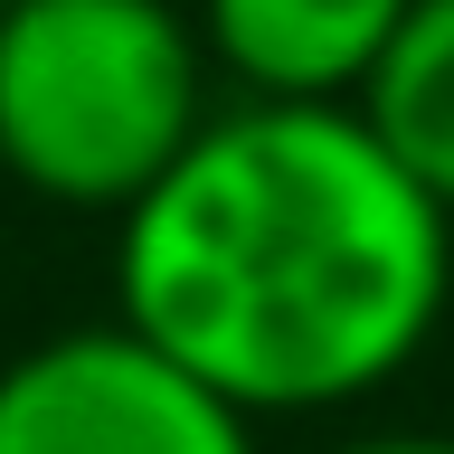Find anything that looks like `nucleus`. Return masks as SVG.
Returning <instances> with one entry per match:
<instances>
[{"label":"nucleus","mask_w":454,"mask_h":454,"mask_svg":"<svg viewBox=\"0 0 454 454\" xmlns=\"http://www.w3.org/2000/svg\"><path fill=\"white\" fill-rule=\"evenodd\" d=\"M360 114L397 152V170L454 218V0H417L407 10L397 48L360 85Z\"/></svg>","instance_id":"obj_5"},{"label":"nucleus","mask_w":454,"mask_h":454,"mask_svg":"<svg viewBox=\"0 0 454 454\" xmlns=\"http://www.w3.org/2000/svg\"><path fill=\"white\" fill-rule=\"evenodd\" d=\"M208 48L180 0H10L0 170L57 208L123 218L208 123Z\"/></svg>","instance_id":"obj_2"},{"label":"nucleus","mask_w":454,"mask_h":454,"mask_svg":"<svg viewBox=\"0 0 454 454\" xmlns=\"http://www.w3.org/2000/svg\"><path fill=\"white\" fill-rule=\"evenodd\" d=\"M0 10H10V0H0Z\"/></svg>","instance_id":"obj_7"},{"label":"nucleus","mask_w":454,"mask_h":454,"mask_svg":"<svg viewBox=\"0 0 454 454\" xmlns=\"http://www.w3.org/2000/svg\"><path fill=\"white\" fill-rule=\"evenodd\" d=\"M454 303V218L360 105H237L114 218V322L237 417H332Z\"/></svg>","instance_id":"obj_1"},{"label":"nucleus","mask_w":454,"mask_h":454,"mask_svg":"<svg viewBox=\"0 0 454 454\" xmlns=\"http://www.w3.org/2000/svg\"><path fill=\"white\" fill-rule=\"evenodd\" d=\"M417 0H190L199 48L247 105H360Z\"/></svg>","instance_id":"obj_4"},{"label":"nucleus","mask_w":454,"mask_h":454,"mask_svg":"<svg viewBox=\"0 0 454 454\" xmlns=\"http://www.w3.org/2000/svg\"><path fill=\"white\" fill-rule=\"evenodd\" d=\"M322 454H454V435H426V426H388V435H340Z\"/></svg>","instance_id":"obj_6"},{"label":"nucleus","mask_w":454,"mask_h":454,"mask_svg":"<svg viewBox=\"0 0 454 454\" xmlns=\"http://www.w3.org/2000/svg\"><path fill=\"white\" fill-rule=\"evenodd\" d=\"M0 454H265L255 417L208 397L123 322H85L0 369Z\"/></svg>","instance_id":"obj_3"}]
</instances>
